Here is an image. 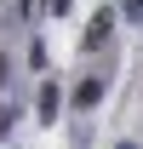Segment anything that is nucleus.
<instances>
[{"label": "nucleus", "instance_id": "1", "mask_svg": "<svg viewBox=\"0 0 143 149\" xmlns=\"http://www.w3.org/2000/svg\"><path fill=\"white\" fill-rule=\"evenodd\" d=\"M109 29H115V6H97V12H92V23H86V35H80V46H86V52H97V46L109 40Z\"/></svg>", "mask_w": 143, "mask_h": 149}, {"label": "nucleus", "instance_id": "2", "mask_svg": "<svg viewBox=\"0 0 143 149\" xmlns=\"http://www.w3.org/2000/svg\"><path fill=\"white\" fill-rule=\"evenodd\" d=\"M57 109H63V86L46 74V80H40V92H35V115H40V120H57Z\"/></svg>", "mask_w": 143, "mask_h": 149}, {"label": "nucleus", "instance_id": "3", "mask_svg": "<svg viewBox=\"0 0 143 149\" xmlns=\"http://www.w3.org/2000/svg\"><path fill=\"white\" fill-rule=\"evenodd\" d=\"M69 103H74V109H97V103H103V74H86V80L74 86Z\"/></svg>", "mask_w": 143, "mask_h": 149}, {"label": "nucleus", "instance_id": "4", "mask_svg": "<svg viewBox=\"0 0 143 149\" xmlns=\"http://www.w3.org/2000/svg\"><path fill=\"white\" fill-rule=\"evenodd\" d=\"M120 12H126L132 23H143V0H120Z\"/></svg>", "mask_w": 143, "mask_h": 149}, {"label": "nucleus", "instance_id": "5", "mask_svg": "<svg viewBox=\"0 0 143 149\" xmlns=\"http://www.w3.org/2000/svg\"><path fill=\"white\" fill-rule=\"evenodd\" d=\"M12 120H17V115H12V109H0V138L12 132Z\"/></svg>", "mask_w": 143, "mask_h": 149}, {"label": "nucleus", "instance_id": "6", "mask_svg": "<svg viewBox=\"0 0 143 149\" xmlns=\"http://www.w3.org/2000/svg\"><path fill=\"white\" fill-rule=\"evenodd\" d=\"M69 6H74V0H52V12H57V17H63V12H69Z\"/></svg>", "mask_w": 143, "mask_h": 149}, {"label": "nucleus", "instance_id": "7", "mask_svg": "<svg viewBox=\"0 0 143 149\" xmlns=\"http://www.w3.org/2000/svg\"><path fill=\"white\" fill-rule=\"evenodd\" d=\"M6 74H12V63H6V57H0V86H6Z\"/></svg>", "mask_w": 143, "mask_h": 149}, {"label": "nucleus", "instance_id": "8", "mask_svg": "<svg viewBox=\"0 0 143 149\" xmlns=\"http://www.w3.org/2000/svg\"><path fill=\"white\" fill-rule=\"evenodd\" d=\"M120 149H132V143H120Z\"/></svg>", "mask_w": 143, "mask_h": 149}]
</instances>
